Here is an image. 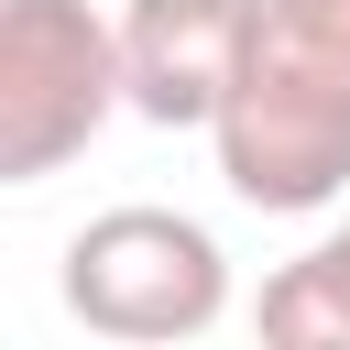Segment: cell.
<instances>
[{
    "instance_id": "obj_2",
    "label": "cell",
    "mask_w": 350,
    "mask_h": 350,
    "mask_svg": "<svg viewBox=\"0 0 350 350\" xmlns=\"http://www.w3.org/2000/svg\"><path fill=\"white\" fill-rule=\"evenodd\" d=\"M66 317L120 350L208 339L230 317V252L186 208H98L66 241Z\"/></svg>"
},
{
    "instance_id": "obj_5",
    "label": "cell",
    "mask_w": 350,
    "mask_h": 350,
    "mask_svg": "<svg viewBox=\"0 0 350 350\" xmlns=\"http://www.w3.org/2000/svg\"><path fill=\"white\" fill-rule=\"evenodd\" d=\"M262 339L273 350H350V219L317 241V252H295L273 284H262Z\"/></svg>"
},
{
    "instance_id": "obj_1",
    "label": "cell",
    "mask_w": 350,
    "mask_h": 350,
    "mask_svg": "<svg viewBox=\"0 0 350 350\" xmlns=\"http://www.w3.org/2000/svg\"><path fill=\"white\" fill-rule=\"evenodd\" d=\"M208 142H219V186L262 219L339 208L350 197V0H262Z\"/></svg>"
},
{
    "instance_id": "obj_4",
    "label": "cell",
    "mask_w": 350,
    "mask_h": 350,
    "mask_svg": "<svg viewBox=\"0 0 350 350\" xmlns=\"http://www.w3.org/2000/svg\"><path fill=\"white\" fill-rule=\"evenodd\" d=\"M252 11L262 0H120V77H131V120L153 131H208L241 55H252Z\"/></svg>"
},
{
    "instance_id": "obj_3",
    "label": "cell",
    "mask_w": 350,
    "mask_h": 350,
    "mask_svg": "<svg viewBox=\"0 0 350 350\" xmlns=\"http://www.w3.org/2000/svg\"><path fill=\"white\" fill-rule=\"evenodd\" d=\"M120 109V22H98L88 0H0V186L66 175Z\"/></svg>"
}]
</instances>
